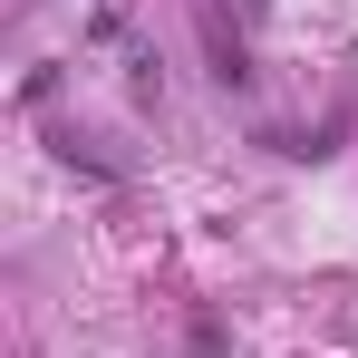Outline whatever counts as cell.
I'll use <instances>...</instances> for the list:
<instances>
[{
	"mask_svg": "<svg viewBox=\"0 0 358 358\" xmlns=\"http://www.w3.org/2000/svg\"><path fill=\"white\" fill-rule=\"evenodd\" d=\"M223 349H233V329L203 310V320H194V339H184V358H223Z\"/></svg>",
	"mask_w": 358,
	"mask_h": 358,
	"instance_id": "7a4b0ae2",
	"label": "cell"
},
{
	"mask_svg": "<svg viewBox=\"0 0 358 358\" xmlns=\"http://www.w3.org/2000/svg\"><path fill=\"white\" fill-rule=\"evenodd\" d=\"M203 39H213V78L223 87H252V59H242V39L223 29V10H203Z\"/></svg>",
	"mask_w": 358,
	"mask_h": 358,
	"instance_id": "6da1fadb",
	"label": "cell"
},
{
	"mask_svg": "<svg viewBox=\"0 0 358 358\" xmlns=\"http://www.w3.org/2000/svg\"><path fill=\"white\" fill-rule=\"evenodd\" d=\"M242 10H252V20H262V10H271V0H242Z\"/></svg>",
	"mask_w": 358,
	"mask_h": 358,
	"instance_id": "3957f363",
	"label": "cell"
}]
</instances>
